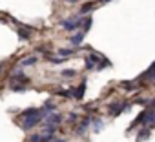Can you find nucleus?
Returning <instances> with one entry per match:
<instances>
[{
  "instance_id": "f257e3e1",
  "label": "nucleus",
  "mask_w": 155,
  "mask_h": 142,
  "mask_svg": "<svg viewBox=\"0 0 155 142\" xmlns=\"http://www.w3.org/2000/svg\"><path fill=\"white\" fill-rule=\"evenodd\" d=\"M48 115V111L44 109V108H40V109H37V108H29V109H26L22 115H20V118H22V129H33L35 126H38V122L44 118Z\"/></svg>"
},
{
  "instance_id": "f03ea898",
  "label": "nucleus",
  "mask_w": 155,
  "mask_h": 142,
  "mask_svg": "<svg viewBox=\"0 0 155 142\" xmlns=\"http://www.w3.org/2000/svg\"><path fill=\"white\" fill-rule=\"evenodd\" d=\"M81 24H82V20H81L79 17H75V18H66V20H62V22H60V26H62L64 29H68V31H75V29H79V27H81Z\"/></svg>"
},
{
  "instance_id": "7ed1b4c3",
  "label": "nucleus",
  "mask_w": 155,
  "mask_h": 142,
  "mask_svg": "<svg viewBox=\"0 0 155 142\" xmlns=\"http://www.w3.org/2000/svg\"><path fill=\"white\" fill-rule=\"evenodd\" d=\"M126 108H128V104H126V102H115V104H111V106H110V115L117 117V115H120Z\"/></svg>"
},
{
  "instance_id": "20e7f679",
  "label": "nucleus",
  "mask_w": 155,
  "mask_h": 142,
  "mask_svg": "<svg viewBox=\"0 0 155 142\" xmlns=\"http://www.w3.org/2000/svg\"><path fill=\"white\" fill-rule=\"evenodd\" d=\"M84 93H86V82H82L77 89H73V98L82 100V98H84Z\"/></svg>"
},
{
  "instance_id": "39448f33",
  "label": "nucleus",
  "mask_w": 155,
  "mask_h": 142,
  "mask_svg": "<svg viewBox=\"0 0 155 142\" xmlns=\"http://www.w3.org/2000/svg\"><path fill=\"white\" fill-rule=\"evenodd\" d=\"M46 118H48V124H55V126H57V124H60V120H62V117H60L58 113H53V111H51V113H48V115H46Z\"/></svg>"
},
{
  "instance_id": "423d86ee",
  "label": "nucleus",
  "mask_w": 155,
  "mask_h": 142,
  "mask_svg": "<svg viewBox=\"0 0 155 142\" xmlns=\"http://www.w3.org/2000/svg\"><path fill=\"white\" fill-rule=\"evenodd\" d=\"M88 126H90V118H84V120L79 124V127H77V135H86Z\"/></svg>"
},
{
  "instance_id": "0eeeda50",
  "label": "nucleus",
  "mask_w": 155,
  "mask_h": 142,
  "mask_svg": "<svg viewBox=\"0 0 155 142\" xmlns=\"http://www.w3.org/2000/svg\"><path fill=\"white\" fill-rule=\"evenodd\" d=\"M82 40H84V31L77 33V35H73V37L69 38V42H71L73 46H79V44H82Z\"/></svg>"
},
{
  "instance_id": "6e6552de",
  "label": "nucleus",
  "mask_w": 155,
  "mask_h": 142,
  "mask_svg": "<svg viewBox=\"0 0 155 142\" xmlns=\"http://www.w3.org/2000/svg\"><path fill=\"white\" fill-rule=\"evenodd\" d=\"M29 33H31V27H18V37L20 40H29Z\"/></svg>"
},
{
  "instance_id": "1a4fd4ad",
  "label": "nucleus",
  "mask_w": 155,
  "mask_h": 142,
  "mask_svg": "<svg viewBox=\"0 0 155 142\" xmlns=\"http://www.w3.org/2000/svg\"><path fill=\"white\" fill-rule=\"evenodd\" d=\"M38 62V58L37 56H29V58H24V60H20V67H26V66H33V64H37Z\"/></svg>"
},
{
  "instance_id": "9d476101",
  "label": "nucleus",
  "mask_w": 155,
  "mask_h": 142,
  "mask_svg": "<svg viewBox=\"0 0 155 142\" xmlns=\"http://www.w3.org/2000/svg\"><path fill=\"white\" fill-rule=\"evenodd\" d=\"M95 8V2H88V4H82V9H81V17L82 15H88L91 9Z\"/></svg>"
},
{
  "instance_id": "9b49d317",
  "label": "nucleus",
  "mask_w": 155,
  "mask_h": 142,
  "mask_svg": "<svg viewBox=\"0 0 155 142\" xmlns=\"http://www.w3.org/2000/svg\"><path fill=\"white\" fill-rule=\"evenodd\" d=\"M146 124H155V109L148 108V117H146Z\"/></svg>"
},
{
  "instance_id": "f8f14e48",
  "label": "nucleus",
  "mask_w": 155,
  "mask_h": 142,
  "mask_svg": "<svg viewBox=\"0 0 155 142\" xmlns=\"http://www.w3.org/2000/svg\"><path fill=\"white\" fill-rule=\"evenodd\" d=\"M148 137H150V129H148V127H144L142 131H139V135H137V140H139V142H142V140H146Z\"/></svg>"
},
{
  "instance_id": "ddd939ff",
  "label": "nucleus",
  "mask_w": 155,
  "mask_h": 142,
  "mask_svg": "<svg viewBox=\"0 0 155 142\" xmlns=\"http://www.w3.org/2000/svg\"><path fill=\"white\" fill-rule=\"evenodd\" d=\"M153 75H155V62H153V64L150 66V69H148V71H144V75H142V79H151Z\"/></svg>"
},
{
  "instance_id": "4468645a",
  "label": "nucleus",
  "mask_w": 155,
  "mask_h": 142,
  "mask_svg": "<svg viewBox=\"0 0 155 142\" xmlns=\"http://www.w3.org/2000/svg\"><path fill=\"white\" fill-rule=\"evenodd\" d=\"M42 108H44V109H46L48 113H51V111H55V104H53V100H51V98H49V100H46Z\"/></svg>"
},
{
  "instance_id": "2eb2a0df",
  "label": "nucleus",
  "mask_w": 155,
  "mask_h": 142,
  "mask_svg": "<svg viewBox=\"0 0 155 142\" xmlns=\"http://www.w3.org/2000/svg\"><path fill=\"white\" fill-rule=\"evenodd\" d=\"M93 131H97V133L102 131V120H101V118H95V120H93Z\"/></svg>"
},
{
  "instance_id": "dca6fc26",
  "label": "nucleus",
  "mask_w": 155,
  "mask_h": 142,
  "mask_svg": "<svg viewBox=\"0 0 155 142\" xmlns=\"http://www.w3.org/2000/svg\"><path fill=\"white\" fill-rule=\"evenodd\" d=\"M57 53H58L62 58H66V56H71V55H73V49H58Z\"/></svg>"
},
{
  "instance_id": "f3484780",
  "label": "nucleus",
  "mask_w": 155,
  "mask_h": 142,
  "mask_svg": "<svg viewBox=\"0 0 155 142\" xmlns=\"http://www.w3.org/2000/svg\"><path fill=\"white\" fill-rule=\"evenodd\" d=\"M77 75V71H73V69H64L62 71V77H75Z\"/></svg>"
},
{
  "instance_id": "a211bd4d",
  "label": "nucleus",
  "mask_w": 155,
  "mask_h": 142,
  "mask_svg": "<svg viewBox=\"0 0 155 142\" xmlns=\"http://www.w3.org/2000/svg\"><path fill=\"white\" fill-rule=\"evenodd\" d=\"M90 27H91V17H86V20H84V33H86Z\"/></svg>"
},
{
  "instance_id": "6ab92c4d",
  "label": "nucleus",
  "mask_w": 155,
  "mask_h": 142,
  "mask_svg": "<svg viewBox=\"0 0 155 142\" xmlns=\"http://www.w3.org/2000/svg\"><path fill=\"white\" fill-rule=\"evenodd\" d=\"M120 86H122V88H126V89H135V86H131V84H128V82H122Z\"/></svg>"
},
{
  "instance_id": "aec40b11",
  "label": "nucleus",
  "mask_w": 155,
  "mask_h": 142,
  "mask_svg": "<svg viewBox=\"0 0 155 142\" xmlns=\"http://www.w3.org/2000/svg\"><path fill=\"white\" fill-rule=\"evenodd\" d=\"M55 142H66L64 138H55Z\"/></svg>"
},
{
  "instance_id": "412c9836",
  "label": "nucleus",
  "mask_w": 155,
  "mask_h": 142,
  "mask_svg": "<svg viewBox=\"0 0 155 142\" xmlns=\"http://www.w3.org/2000/svg\"><path fill=\"white\" fill-rule=\"evenodd\" d=\"M66 2H71V4H75V2H79V0H66Z\"/></svg>"
},
{
  "instance_id": "4be33fe9",
  "label": "nucleus",
  "mask_w": 155,
  "mask_h": 142,
  "mask_svg": "<svg viewBox=\"0 0 155 142\" xmlns=\"http://www.w3.org/2000/svg\"><path fill=\"white\" fill-rule=\"evenodd\" d=\"M151 84H153V86H155V75H153V77H151Z\"/></svg>"
},
{
  "instance_id": "5701e85b",
  "label": "nucleus",
  "mask_w": 155,
  "mask_h": 142,
  "mask_svg": "<svg viewBox=\"0 0 155 142\" xmlns=\"http://www.w3.org/2000/svg\"><path fill=\"white\" fill-rule=\"evenodd\" d=\"M101 2H104V4H108V2H110V0H101Z\"/></svg>"
}]
</instances>
